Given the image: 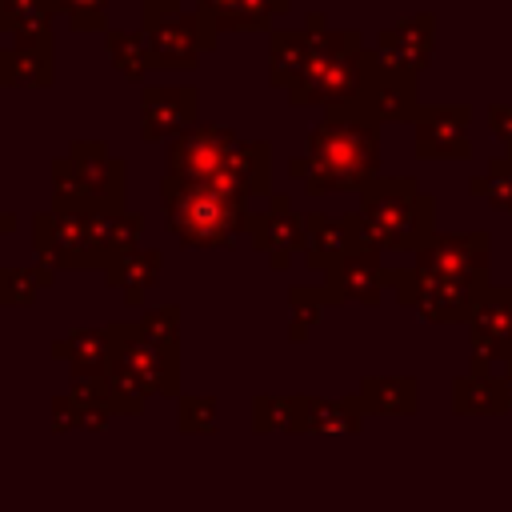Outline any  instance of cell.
I'll use <instances>...</instances> for the list:
<instances>
[{
  "instance_id": "1",
  "label": "cell",
  "mask_w": 512,
  "mask_h": 512,
  "mask_svg": "<svg viewBox=\"0 0 512 512\" xmlns=\"http://www.w3.org/2000/svg\"><path fill=\"white\" fill-rule=\"evenodd\" d=\"M168 176L204 180L232 196L264 192L268 188V148L256 140H240L232 128L196 124L192 132L176 136L168 148Z\"/></svg>"
},
{
  "instance_id": "2",
  "label": "cell",
  "mask_w": 512,
  "mask_h": 512,
  "mask_svg": "<svg viewBox=\"0 0 512 512\" xmlns=\"http://www.w3.org/2000/svg\"><path fill=\"white\" fill-rule=\"evenodd\" d=\"M296 168H308V188H348L372 176L376 168V128L356 120V116H324V124L312 128L308 136V160Z\"/></svg>"
},
{
  "instance_id": "3",
  "label": "cell",
  "mask_w": 512,
  "mask_h": 512,
  "mask_svg": "<svg viewBox=\"0 0 512 512\" xmlns=\"http://www.w3.org/2000/svg\"><path fill=\"white\" fill-rule=\"evenodd\" d=\"M164 208H168V224L184 244L196 248H216V244H232L236 232L244 228V208L240 196L204 184V180H180L168 176L164 180Z\"/></svg>"
},
{
  "instance_id": "4",
  "label": "cell",
  "mask_w": 512,
  "mask_h": 512,
  "mask_svg": "<svg viewBox=\"0 0 512 512\" xmlns=\"http://www.w3.org/2000/svg\"><path fill=\"white\" fill-rule=\"evenodd\" d=\"M112 336V364L108 376H116L136 396L148 392H176V356L160 344H152L136 324H108Z\"/></svg>"
},
{
  "instance_id": "5",
  "label": "cell",
  "mask_w": 512,
  "mask_h": 512,
  "mask_svg": "<svg viewBox=\"0 0 512 512\" xmlns=\"http://www.w3.org/2000/svg\"><path fill=\"white\" fill-rule=\"evenodd\" d=\"M216 24L196 12H180V8H144V40H148V56L152 68H192L196 52L212 44Z\"/></svg>"
},
{
  "instance_id": "6",
  "label": "cell",
  "mask_w": 512,
  "mask_h": 512,
  "mask_svg": "<svg viewBox=\"0 0 512 512\" xmlns=\"http://www.w3.org/2000/svg\"><path fill=\"white\" fill-rule=\"evenodd\" d=\"M356 36L340 32V36H324L312 44V56L304 64V72L292 80V100L296 104H316V100H344L356 92L360 72H356V52H348L344 44H352Z\"/></svg>"
},
{
  "instance_id": "7",
  "label": "cell",
  "mask_w": 512,
  "mask_h": 512,
  "mask_svg": "<svg viewBox=\"0 0 512 512\" xmlns=\"http://www.w3.org/2000/svg\"><path fill=\"white\" fill-rule=\"evenodd\" d=\"M196 128V88H148L140 104V132L156 136H184Z\"/></svg>"
},
{
  "instance_id": "8",
  "label": "cell",
  "mask_w": 512,
  "mask_h": 512,
  "mask_svg": "<svg viewBox=\"0 0 512 512\" xmlns=\"http://www.w3.org/2000/svg\"><path fill=\"white\" fill-rule=\"evenodd\" d=\"M68 160L76 164V172H80V184H84V192H88V204L92 208H120V160H112L100 144H92V140H80L72 152H68Z\"/></svg>"
},
{
  "instance_id": "9",
  "label": "cell",
  "mask_w": 512,
  "mask_h": 512,
  "mask_svg": "<svg viewBox=\"0 0 512 512\" xmlns=\"http://www.w3.org/2000/svg\"><path fill=\"white\" fill-rule=\"evenodd\" d=\"M88 228H92V256L108 268L112 260H120V256H128L136 248L140 216H128L120 208H92L88 212Z\"/></svg>"
},
{
  "instance_id": "10",
  "label": "cell",
  "mask_w": 512,
  "mask_h": 512,
  "mask_svg": "<svg viewBox=\"0 0 512 512\" xmlns=\"http://www.w3.org/2000/svg\"><path fill=\"white\" fill-rule=\"evenodd\" d=\"M52 352L72 364L76 380L80 376H104L112 364V336H108V328H80V332L64 336Z\"/></svg>"
},
{
  "instance_id": "11",
  "label": "cell",
  "mask_w": 512,
  "mask_h": 512,
  "mask_svg": "<svg viewBox=\"0 0 512 512\" xmlns=\"http://www.w3.org/2000/svg\"><path fill=\"white\" fill-rule=\"evenodd\" d=\"M288 208H292V204H288L284 196H272V208L252 220V240H256V248H264L276 264H284L288 252H292V244L304 240V236H300V224H296V216H292Z\"/></svg>"
},
{
  "instance_id": "12",
  "label": "cell",
  "mask_w": 512,
  "mask_h": 512,
  "mask_svg": "<svg viewBox=\"0 0 512 512\" xmlns=\"http://www.w3.org/2000/svg\"><path fill=\"white\" fill-rule=\"evenodd\" d=\"M288 0H200V12L216 28H264Z\"/></svg>"
},
{
  "instance_id": "13",
  "label": "cell",
  "mask_w": 512,
  "mask_h": 512,
  "mask_svg": "<svg viewBox=\"0 0 512 512\" xmlns=\"http://www.w3.org/2000/svg\"><path fill=\"white\" fill-rule=\"evenodd\" d=\"M316 28H320V20L312 16L304 32H276L272 36V76H276V84H292L304 72L308 56H312V44H316V36H312Z\"/></svg>"
},
{
  "instance_id": "14",
  "label": "cell",
  "mask_w": 512,
  "mask_h": 512,
  "mask_svg": "<svg viewBox=\"0 0 512 512\" xmlns=\"http://www.w3.org/2000/svg\"><path fill=\"white\" fill-rule=\"evenodd\" d=\"M52 80V60L44 48L16 44L0 52V84H48Z\"/></svg>"
},
{
  "instance_id": "15",
  "label": "cell",
  "mask_w": 512,
  "mask_h": 512,
  "mask_svg": "<svg viewBox=\"0 0 512 512\" xmlns=\"http://www.w3.org/2000/svg\"><path fill=\"white\" fill-rule=\"evenodd\" d=\"M156 272H160V256H156V252H140V248H132L128 256H120V260L108 264V284L124 288V296L136 300V296L156 280Z\"/></svg>"
},
{
  "instance_id": "16",
  "label": "cell",
  "mask_w": 512,
  "mask_h": 512,
  "mask_svg": "<svg viewBox=\"0 0 512 512\" xmlns=\"http://www.w3.org/2000/svg\"><path fill=\"white\" fill-rule=\"evenodd\" d=\"M108 52H112L116 72H124V76H132V80H140V76L152 68L144 32H108Z\"/></svg>"
},
{
  "instance_id": "17",
  "label": "cell",
  "mask_w": 512,
  "mask_h": 512,
  "mask_svg": "<svg viewBox=\"0 0 512 512\" xmlns=\"http://www.w3.org/2000/svg\"><path fill=\"white\" fill-rule=\"evenodd\" d=\"M52 16H68V24L76 32H88V28H104V8L108 0H48Z\"/></svg>"
},
{
  "instance_id": "18",
  "label": "cell",
  "mask_w": 512,
  "mask_h": 512,
  "mask_svg": "<svg viewBox=\"0 0 512 512\" xmlns=\"http://www.w3.org/2000/svg\"><path fill=\"white\" fill-rule=\"evenodd\" d=\"M44 280H48V272L32 276V268H4L0 272V300L4 304H28Z\"/></svg>"
},
{
  "instance_id": "19",
  "label": "cell",
  "mask_w": 512,
  "mask_h": 512,
  "mask_svg": "<svg viewBox=\"0 0 512 512\" xmlns=\"http://www.w3.org/2000/svg\"><path fill=\"white\" fill-rule=\"evenodd\" d=\"M176 308H152V312H144L140 320H136V328L152 340V344H160V348H176Z\"/></svg>"
},
{
  "instance_id": "20",
  "label": "cell",
  "mask_w": 512,
  "mask_h": 512,
  "mask_svg": "<svg viewBox=\"0 0 512 512\" xmlns=\"http://www.w3.org/2000/svg\"><path fill=\"white\" fill-rule=\"evenodd\" d=\"M212 412H216V404H212V396H200V400H184L180 404V424L188 428V432H208L212 428Z\"/></svg>"
},
{
  "instance_id": "21",
  "label": "cell",
  "mask_w": 512,
  "mask_h": 512,
  "mask_svg": "<svg viewBox=\"0 0 512 512\" xmlns=\"http://www.w3.org/2000/svg\"><path fill=\"white\" fill-rule=\"evenodd\" d=\"M12 228H16V216H12V212H4V208H0V232H12Z\"/></svg>"
},
{
  "instance_id": "22",
  "label": "cell",
  "mask_w": 512,
  "mask_h": 512,
  "mask_svg": "<svg viewBox=\"0 0 512 512\" xmlns=\"http://www.w3.org/2000/svg\"><path fill=\"white\" fill-rule=\"evenodd\" d=\"M176 4H180V0H144V8H156V12H160V8H176Z\"/></svg>"
},
{
  "instance_id": "23",
  "label": "cell",
  "mask_w": 512,
  "mask_h": 512,
  "mask_svg": "<svg viewBox=\"0 0 512 512\" xmlns=\"http://www.w3.org/2000/svg\"><path fill=\"white\" fill-rule=\"evenodd\" d=\"M0 28H12V20H8V0H0Z\"/></svg>"
}]
</instances>
